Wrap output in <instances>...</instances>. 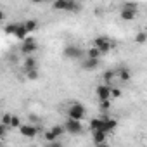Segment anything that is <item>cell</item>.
Instances as JSON below:
<instances>
[{"label":"cell","instance_id":"7a4b0ae2","mask_svg":"<svg viewBox=\"0 0 147 147\" xmlns=\"http://www.w3.org/2000/svg\"><path fill=\"white\" fill-rule=\"evenodd\" d=\"M87 116V109L83 104L80 102H73L67 107V118L69 119H75V121H83V118Z\"/></svg>","mask_w":147,"mask_h":147},{"label":"cell","instance_id":"44dd1931","mask_svg":"<svg viewBox=\"0 0 147 147\" xmlns=\"http://www.w3.org/2000/svg\"><path fill=\"white\" fill-rule=\"evenodd\" d=\"M50 131H52V133L59 138V137L66 131V128H64V126H61V125H55V126H52V128H50Z\"/></svg>","mask_w":147,"mask_h":147},{"label":"cell","instance_id":"7c38bea8","mask_svg":"<svg viewBox=\"0 0 147 147\" xmlns=\"http://www.w3.org/2000/svg\"><path fill=\"white\" fill-rule=\"evenodd\" d=\"M88 126H90L92 133L94 131H104V118H92Z\"/></svg>","mask_w":147,"mask_h":147},{"label":"cell","instance_id":"ba28073f","mask_svg":"<svg viewBox=\"0 0 147 147\" xmlns=\"http://www.w3.org/2000/svg\"><path fill=\"white\" fill-rule=\"evenodd\" d=\"M62 54H64L66 59H71V61H78V59L83 57V50L78 45H67Z\"/></svg>","mask_w":147,"mask_h":147},{"label":"cell","instance_id":"cb8c5ba5","mask_svg":"<svg viewBox=\"0 0 147 147\" xmlns=\"http://www.w3.org/2000/svg\"><path fill=\"white\" fill-rule=\"evenodd\" d=\"M43 138H45V140H47V142H49V144H54V142H55V140H57V137H55V135H54V133H52V131H50V130H49V131H45V133H43Z\"/></svg>","mask_w":147,"mask_h":147},{"label":"cell","instance_id":"8992f818","mask_svg":"<svg viewBox=\"0 0 147 147\" xmlns=\"http://www.w3.org/2000/svg\"><path fill=\"white\" fill-rule=\"evenodd\" d=\"M95 95H97L99 102L111 100V99H113V87H109V85H106V83H100V85H97V88H95Z\"/></svg>","mask_w":147,"mask_h":147},{"label":"cell","instance_id":"484cf974","mask_svg":"<svg viewBox=\"0 0 147 147\" xmlns=\"http://www.w3.org/2000/svg\"><path fill=\"white\" fill-rule=\"evenodd\" d=\"M109 107H111V100H106V102H100V109H102L104 113H106V111H107Z\"/></svg>","mask_w":147,"mask_h":147},{"label":"cell","instance_id":"6da1fadb","mask_svg":"<svg viewBox=\"0 0 147 147\" xmlns=\"http://www.w3.org/2000/svg\"><path fill=\"white\" fill-rule=\"evenodd\" d=\"M54 11H62V12H78L82 9V5L76 0H55L52 4Z\"/></svg>","mask_w":147,"mask_h":147},{"label":"cell","instance_id":"9a60e30c","mask_svg":"<svg viewBox=\"0 0 147 147\" xmlns=\"http://www.w3.org/2000/svg\"><path fill=\"white\" fill-rule=\"evenodd\" d=\"M106 137H107L106 131H94L92 133V140H94L95 145H104L106 144Z\"/></svg>","mask_w":147,"mask_h":147},{"label":"cell","instance_id":"4316f807","mask_svg":"<svg viewBox=\"0 0 147 147\" xmlns=\"http://www.w3.org/2000/svg\"><path fill=\"white\" fill-rule=\"evenodd\" d=\"M118 97H121V90L116 88V87H113V99H118Z\"/></svg>","mask_w":147,"mask_h":147},{"label":"cell","instance_id":"83f0119b","mask_svg":"<svg viewBox=\"0 0 147 147\" xmlns=\"http://www.w3.org/2000/svg\"><path fill=\"white\" fill-rule=\"evenodd\" d=\"M45 147H61V144H59V142H54V144H49V145H45Z\"/></svg>","mask_w":147,"mask_h":147},{"label":"cell","instance_id":"7402d4cb","mask_svg":"<svg viewBox=\"0 0 147 147\" xmlns=\"http://www.w3.org/2000/svg\"><path fill=\"white\" fill-rule=\"evenodd\" d=\"M38 69H31V71H26V78L30 80V82H35V80H38Z\"/></svg>","mask_w":147,"mask_h":147},{"label":"cell","instance_id":"4fadbf2b","mask_svg":"<svg viewBox=\"0 0 147 147\" xmlns=\"http://www.w3.org/2000/svg\"><path fill=\"white\" fill-rule=\"evenodd\" d=\"M116 76L119 78V82L126 83V82H130V78H131V73H130L128 67H118V69H116Z\"/></svg>","mask_w":147,"mask_h":147},{"label":"cell","instance_id":"f1b7e54d","mask_svg":"<svg viewBox=\"0 0 147 147\" xmlns=\"http://www.w3.org/2000/svg\"><path fill=\"white\" fill-rule=\"evenodd\" d=\"M97 147H106V144H104V145H97Z\"/></svg>","mask_w":147,"mask_h":147},{"label":"cell","instance_id":"e0dca14e","mask_svg":"<svg viewBox=\"0 0 147 147\" xmlns=\"http://www.w3.org/2000/svg\"><path fill=\"white\" fill-rule=\"evenodd\" d=\"M31 69H38V62H36V59L33 55L24 59V73L26 71H31Z\"/></svg>","mask_w":147,"mask_h":147},{"label":"cell","instance_id":"9c48e42d","mask_svg":"<svg viewBox=\"0 0 147 147\" xmlns=\"http://www.w3.org/2000/svg\"><path fill=\"white\" fill-rule=\"evenodd\" d=\"M64 128H66V131H67L69 135H80V133L83 131L82 121H75V119H69V118H67V121L64 123Z\"/></svg>","mask_w":147,"mask_h":147},{"label":"cell","instance_id":"52a82bcc","mask_svg":"<svg viewBox=\"0 0 147 147\" xmlns=\"http://www.w3.org/2000/svg\"><path fill=\"white\" fill-rule=\"evenodd\" d=\"M137 14H138V9H137V5L135 4H125L123 7H121V19H125V21H133L135 18H137Z\"/></svg>","mask_w":147,"mask_h":147},{"label":"cell","instance_id":"ffe728a7","mask_svg":"<svg viewBox=\"0 0 147 147\" xmlns=\"http://www.w3.org/2000/svg\"><path fill=\"white\" fill-rule=\"evenodd\" d=\"M135 42H137L138 45H144V43L147 42V33H145V31H138V33L135 35Z\"/></svg>","mask_w":147,"mask_h":147},{"label":"cell","instance_id":"ac0fdd59","mask_svg":"<svg viewBox=\"0 0 147 147\" xmlns=\"http://www.w3.org/2000/svg\"><path fill=\"white\" fill-rule=\"evenodd\" d=\"M23 24H24V28H26V31H28V33H31V31H36V30H38V26H40L36 19H26Z\"/></svg>","mask_w":147,"mask_h":147},{"label":"cell","instance_id":"5b68a950","mask_svg":"<svg viewBox=\"0 0 147 147\" xmlns=\"http://www.w3.org/2000/svg\"><path fill=\"white\" fill-rule=\"evenodd\" d=\"M113 45H114V43L111 42V38H107V36H95V38H94V45H92V47L99 49V50H100V54H107V52H111Z\"/></svg>","mask_w":147,"mask_h":147},{"label":"cell","instance_id":"2e32d148","mask_svg":"<svg viewBox=\"0 0 147 147\" xmlns=\"http://www.w3.org/2000/svg\"><path fill=\"white\" fill-rule=\"evenodd\" d=\"M114 78H116V69H109V71H106L104 75H102V80H104V83H106V85H109V87H113V82H114Z\"/></svg>","mask_w":147,"mask_h":147},{"label":"cell","instance_id":"d6986e66","mask_svg":"<svg viewBox=\"0 0 147 147\" xmlns=\"http://www.w3.org/2000/svg\"><path fill=\"white\" fill-rule=\"evenodd\" d=\"M102 54H100V50L99 49H95V47H90L88 50H87V54H85V57H88V59H99Z\"/></svg>","mask_w":147,"mask_h":147},{"label":"cell","instance_id":"603a6c76","mask_svg":"<svg viewBox=\"0 0 147 147\" xmlns=\"http://www.w3.org/2000/svg\"><path fill=\"white\" fill-rule=\"evenodd\" d=\"M21 126H23V123H21L19 116L12 114V119H11V128H21Z\"/></svg>","mask_w":147,"mask_h":147},{"label":"cell","instance_id":"277c9868","mask_svg":"<svg viewBox=\"0 0 147 147\" xmlns=\"http://www.w3.org/2000/svg\"><path fill=\"white\" fill-rule=\"evenodd\" d=\"M21 54L23 55H26V57H31L36 50H38V43H36V40L35 38H31V36H28L24 42H21Z\"/></svg>","mask_w":147,"mask_h":147},{"label":"cell","instance_id":"5bb4252c","mask_svg":"<svg viewBox=\"0 0 147 147\" xmlns=\"http://www.w3.org/2000/svg\"><path fill=\"white\" fill-rule=\"evenodd\" d=\"M116 126H118V121H116L114 118H104V131H106V133L114 131Z\"/></svg>","mask_w":147,"mask_h":147},{"label":"cell","instance_id":"30bf717a","mask_svg":"<svg viewBox=\"0 0 147 147\" xmlns=\"http://www.w3.org/2000/svg\"><path fill=\"white\" fill-rule=\"evenodd\" d=\"M19 133H21L24 138H35V137L38 135V128H36L35 125H31V123H26V125H23V126L19 128Z\"/></svg>","mask_w":147,"mask_h":147},{"label":"cell","instance_id":"8fae6325","mask_svg":"<svg viewBox=\"0 0 147 147\" xmlns=\"http://www.w3.org/2000/svg\"><path fill=\"white\" fill-rule=\"evenodd\" d=\"M99 64H100L99 59H88V57H85L82 61V69L83 71H94V69L99 67Z\"/></svg>","mask_w":147,"mask_h":147},{"label":"cell","instance_id":"3957f363","mask_svg":"<svg viewBox=\"0 0 147 147\" xmlns=\"http://www.w3.org/2000/svg\"><path fill=\"white\" fill-rule=\"evenodd\" d=\"M5 31L11 33V35H14V36H16L18 40H21V42H24V40L28 38V31H26V28H24L23 23H12V24H7V26H5Z\"/></svg>","mask_w":147,"mask_h":147},{"label":"cell","instance_id":"d4e9b609","mask_svg":"<svg viewBox=\"0 0 147 147\" xmlns=\"http://www.w3.org/2000/svg\"><path fill=\"white\" fill-rule=\"evenodd\" d=\"M11 119H12V114H9V113L4 114V118H2V125L9 128V126H11Z\"/></svg>","mask_w":147,"mask_h":147}]
</instances>
